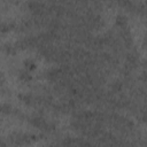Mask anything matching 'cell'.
<instances>
[{
	"instance_id": "6da1fadb",
	"label": "cell",
	"mask_w": 147,
	"mask_h": 147,
	"mask_svg": "<svg viewBox=\"0 0 147 147\" xmlns=\"http://www.w3.org/2000/svg\"><path fill=\"white\" fill-rule=\"evenodd\" d=\"M37 140V136L31 134V133H23V132H14L9 136V144L11 146L18 147V146H24L28 144L33 142Z\"/></svg>"
},
{
	"instance_id": "7a4b0ae2",
	"label": "cell",
	"mask_w": 147,
	"mask_h": 147,
	"mask_svg": "<svg viewBox=\"0 0 147 147\" xmlns=\"http://www.w3.org/2000/svg\"><path fill=\"white\" fill-rule=\"evenodd\" d=\"M29 121H30V123H31L33 126L39 127V129H41V130H48V127H49V124H48L44 118H41V117L33 116V117H31Z\"/></svg>"
},
{
	"instance_id": "3957f363",
	"label": "cell",
	"mask_w": 147,
	"mask_h": 147,
	"mask_svg": "<svg viewBox=\"0 0 147 147\" xmlns=\"http://www.w3.org/2000/svg\"><path fill=\"white\" fill-rule=\"evenodd\" d=\"M0 113L6 114V115H10V114H16V110L8 103H1L0 105Z\"/></svg>"
},
{
	"instance_id": "277c9868",
	"label": "cell",
	"mask_w": 147,
	"mask_h": 147,
	"mask_svg": "<svg viewBox=\"0 0 147 147\" xmlns=\"http://www.w3.org/2000/svg\"><path fill=\"white\" fill-rule=\"evenodd\" d=\"M13 28H14L13 23H9V22H1L0 23V32H8Z\"/></svg>"
},
{
	"instance_id": "5b68a950",
	"label": "cell",
	"mask_w": 147,
	"mask_h": 147,
	"mask_svg": "<svg viewBox=\"0 0 147 147\" xmlns=\"http://www.w3.org/2000/svg\"><path fill=\"white\" fill-rule=\"evenodd\" d=\"M34 68H36V64H34L33 61H31V60L25 61V70H26V71H30V70H32V69H34Z\"/></svg>"
},
{
	"instance_id": "8992f818",
	"label": "cell",
	"mask_w": 147,
	"mask_h": 147,
	"mask_svg": "<svg viewBox=\"0 0 147 147\" xmlns=\"http://www.w3.org/2000/svg\"><path fill=\"white\" fill-rule=\"evenodd\" d=\"M116 22H117V24L119 25V26H124L125 24H126V18L124 17V16H117V20H116Z\"/></svg>"
},
{
	"instance_id": "52a82bcc",
	"label": "cell",
	"mask_w": 147,
	"mask_h": 147,
	"mask_svg": "<svg viewBox=\"0 0 147 147\" xmlns=\"http://www.w3.org/2000/svg\"><path fill=\"white\" fill-rule=\"evenodd\" d=\"M20 78L21 79H23V80H28V79H30V75H29V71H22L21 72V75H20Z\"/></svg>"
},
{
	"instance_id": "ba28073f",
	"label": "cell",
	"mask_w": 147,
	"mask_h": 147,
	"mask_svg": "<svg viewBox=\"0 0 147 147\" xmlns=\"http://www.w3.org/2000/svg\"><path fill=\"white\" fill-rule=\"evenodd\" d=\"M0 147H7V144L2 140H0Z\"/></svg>"
},
{
	"instance_id": "9c48e42d",
	"label": "cell",
	"mask_w": 147,
	"mask_h": 147,
	"mask_svg": "<svg viewBox=\"0 0 147 147\" xmlns=\"http://www.w3.org/2000/svg\"><path fill=\"white\" fill-rule=\"evenodd\" d=\"M1 77H2V75H1V72H0V78H1Z\"/></svg>"
}]
</instances>
